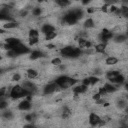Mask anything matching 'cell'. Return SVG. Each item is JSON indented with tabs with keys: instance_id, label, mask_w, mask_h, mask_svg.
Segmentation results:
<instances>
[{
	"instance_id": "obj_19",
	"label": "cell",
	"mask_w": 128,
	"mask_h": 128,
	"mask_svg": "<svg viewBox=\"0 0 128 128\" xmlns=\"http://www.w3.org/2000/svg\"><path fill=\"white\" fill-rule=\"evenodd\" d=\"M56 3L60 6V7H66L70 4L69 0H56Z\"/></svg>"
},
{
	"instance_id": "obj_35",
	"label": "cell",
	"mask_w": 128,
	"mask_h": 128,
	"mask_svg": "<svg viewBox=\"0 0 128 128\" xmlns=\"http://www.w3.org/2000/svg\"><path fill=\"white\" fill-rule=\"evenodd\" d=\"M51 63H52L53 65H60V64H61V59H60V58H54V59L51 61Z\"/></svg>"
},
{
	"instance_id": "obj_49",
	"label": "cell",
	"mask_w": 128,
	"mask_h": 128,
	"mask_svg": "<svg viewBox=\"0 0 128 128\" xmlns=\"http://www.w3.org/2000/svg\"><path fill=\"white\" fill-rule=\"evenodd\" d=\"M123 2L126 3V4H128V0H123Z\"/></svg>"
},
{
	"instance_id": "obj_43",
	"label": "cell",
	"mask_w": 128,
	"mask_h": 128,
	"mask_svg": "<svg viewBox=\"0 0 128 128\" xmlns=\"http://www.w3.org/2000/svg\"><path fill=\"white\" fill-rule=\"evenodd\" d=\"M109 6H110V5H108V4H105L104 6H102L101 10H102L103 12H107V11H108V8H109Z\"/></svg>"
},
{
	"instance_id": "obj_26",
	"label": "cell",
	"mask_w": 128,
	"mask_h": 128,
	"mask_svg": "<svg viewBox=\"0 0 128 128\" xmlns=\"http://www.w3.org/2000/svg\"><path fill=\"white\" fill-rule=\"evenodd\" d=\"M70 114H71V111H70V109H69V108H67V107H64V108H63L62 117H63V118H67V117H68Z\"/></svg>"
},
{
	"instance_id": "obj_36",
	"label": "cell",
	"mask_w": 128,
	"mask_h": 128,
	"mask_svg": "<svg viewBox=\"0 0 128 128\" xmlns=\"http://www.w3.org/2000/svg\"><path fill=\"white\" fill-rule=\"evenodd\" d=\"M105 2V4H108V5H113L114 3L117 2V0H103Z\"/></svg>"
},
{
	"instance_id": "obj_52",
	"label": "cell",
	"mask_w": 128,
	"mask_h": 128,
	"mask_svg": "<svg viewBox=\"0 0 128 128\" xmlns=\"http://www.w3.org/2000/svg\"><path fill=\"white\" fill-rule=\"evenodd\" d=\"M125 87H126V89H127V91H128V83L126 84V86H125Z\"/></svg>"
},
{
	"instance_id": "obj_37",
	"label": "cell",
	"mask_w": 128,
	"mask_h": 128,
	"mask_svg": "<svg viewBox=\"0 0 128 128\" xmlns=\"http://www.w3.org/2000/svg\"><path fill=\"white\" fill-rule=\"evenodd\" d=\"M6 106H7V103L4 100L0 101V109H4V108H6Z\"/></svg>"
},
{
	"instance_id": "obj_44",
	"label": "cell",
	"mask_w": 128,
	"mask_h": 128,
	"mask_svg": "<svg viewBox=\"0 0 128 128\" xmlns=\"http://www.w3.org/2000/svg\"><path fill=\"white\" fill-rule=\"evenodd\" d=\"M118 106H119L120 108L125 107V102H124V101H119V102H118Z\"/></svg>"
},
{
	"instance_id": "obj_33",
	"label": "cell",
	"mask_w": 128,
	"mask_h": 128,
	"mask_svg": "<svg viewBox=\"0 0 128 128\" xmlns=\"http://www.w3.org/2000/svg\"><path fill=\"white\" fill-rule=\"evenodd\" d=\"M3 117L6 118V119H11V118H12V113H11V111H6V112H4V113H3Z\"/></svg>"
},
{
	"instance_id": "obj_24",
	"label": "cell",
	"mask_w": 128,
	"mask_h": 128,
	"mask_svg": "<svg viewBox=\"0 0 128 128\" xmlns=\"http://www.w3.org/2000/svg\"><path fill=\"white\" fill-rule=\"evenodd\" d=\"M125 40H127V36L126 35H118L115 37V42L120 43V42H124Z\"/></svg>"
},
{
	"instance_id": "obj_11",
	"label": "cell",
	"mask_w": 128,
	"mask_h": 128,
	"mask_svg": "<svg viewBox=\"0 0 128 128\" xmlns=\"http://www.w3.org/2000/svg\"><path fill=\"white\" fill-rule=\"evenodd\" d=\"M41 31H42V33H43V34L47 35V34H49L51 32H55V27L50 25V24H45V25L42 26Z\"/></svg>"
},
{
	"instance_id": "obj_50",
	"label": "cell",
	"mask_w": 128,
	"mask_h": 128,
	"mask_svg": "<svg viewBox=\"0 0 128 128\" xmlns=\"http://www.w3.org/2000/svg\"><path fill=\"white\" fill-rule=\"evenodd\" d=\"M124 16H125L126 18H128V12H127V13H125V14H124Z\"/></svg>"
},
{
	"instance_id": "obj_32",
	"label": "cell",
	"mask_w": 128,
	"mask_h": 128,
	"mask_svg": "<svg viewBox=\"0 0 128 128\" xmlns=\"http://www.w3.org/2000/svg\"><path fill=\"white\" fill-rule=\"evenodd\" d=\"M55 37H56V32H51L46 35V40H52Z\"/></svg>"
},
{
	"instance_id": "obj_31",
	"label": "cell",
	"mask_w": 128,
	"mask_h": 128,
	"mask_svg": "<svg viewBox=\"0 0 128 128\" xmlns=\"http://www.w3.org/2000/svg\"><path fill=\"white\" fill-rule=\"evenodd\" d=\"M38 42V37H30L29 39V44L30 45H34Z\"/></svg>"
},
{
	"instance_id": "obj_8",
	"label": "cell",
	"mask_w": 128,
	"mask_h": 128,
	"mask_svg": "<svg viewBox=\"0 0 128 128\" xmlns=\"http://www.w3.org/2000/svg\"><path fill=\"white\" fill-rule=\"evenodd\" d=\"M30 108H31V103H30V100H28V99H25V100L21 101L18 105V109L22 110V111H27Z\"/></svg>"
},
{
	"instance_id": "obj_53",
	"label": "cell",
	"mask_w": 128,
	"mask_h": 128,
	"mask_svg": "<svg viewBox=\"0 0 128 128\" xmlns=\"http://www.w3.org/2000/svg\"><path fill=\"white\" fill-rule=\"evenodd\" d=\"M38 1H39V2H43V1H44V0H38Z\"/></svg>"
},
{
	"instance_id": "obj_10",
	"label": "cell",
	"mask_w": 128,
	"mask_h": 128,
	"mask_svg": "<svg viewBox=\"0 0 128 128\" xmlns=\"http://www.w3.org/2000/svg\"><path fill=\"white\" fill-rule=\"evenodd\" d=\"M57 86H58V85L56 83H52V84L46 85L45 88H44V94H51V93H53L57 89Z\"/></svg>"
},
{
	"instance_id": "obj_1",
	"label": "cell",
	"mask_w": 128,
	"mask_h": 128,
	"mask_svg": "<svg viewBox=\"0 0 128 128\" xmlns=\"http://www.w3.org/2000/svg\"><path fill=\"white\" fill-rule=\"evenodd\" d=\"M28 95H31L28 91H26L23 86H20V85H16L14 86L11 91H10V96L11 98L13 99H18V98H21V97H26Z\"/></svg>"
},
{
	"instance_id": "obj_22",
	"label": "cell",
	"mask_w": 128,
	"mask_h": 128,
	"mask_svg": "<svg viewBox=\"0 0 128 128\" xmlns=\"http://www.w3.org/2000/svg\"><path fill=\"white\" fill-rule=\"evenodd\" d=\"M77 18H78V20L80 19V18H82L83 17V11L82 10H80V9H74V10H72L71 11Z\"/></svg>"
},
{
	"instance_id": "obj_42",
	"label": "cell",
	"mask_w": 128,
	"mask_h": 128,
	"mask_svg": "<svg viewBox=\"0 0 128 128\" xmlns=\"http://www.w3.org/2000/svg\"><path fill=\"white\" fill-rule=\"evenodd\" d=\"M93 99H94V100H96V101H97V100H99V99H101V94H100L99 92H98V93H96V94H94V95H93Z\"/></svg>"
},
{
	"instance_id": "obj_34",
	"label": "cell",
	"mask_w": 128,
	"mask_h": 128,
	"mask_svg": "<svg viewBox=\"0 0 128 128\" xmlns=\"http://www.w3.org/2000/svg\"><path fill=\"white\" fill-rule=\"evenodd\" d=\"M34 118H35V114H32V113L25 116V120H27V121H32V120H34Z\"/></svg>"
},
{
	"instance_id": "obj_25",
	"label": "cell",
	"mask_w": 128,
	"mask_h": 128,
	"mask_svg": "<svg viewBox=\"0 0 128 128\" xmlns=\"http://www.w3.org/2000/svg\"><path fill=\"white\" fill-rule=\"evenodd\" d=\"M93 26H94V22H93V20L91 18L87 19L86 21H85V23H84V27H86V28H91Z\"/></svg>"
},
{
	"instance_id": "obj_15",
	"label": "cell",
	"mask_w": 128,
	"mask_h": 128,
	"mask_svg": "<svg viewBox=\"0 0 128 128\" xmlns=\"http://www.w3.org/2000/svg\"><path fill=\"white\" fill-rule=\"evenodd\" d=\"M42 56H43V53H42L41 51L35 50V51H33V52L31 53L30 58H31L32 60H35V59H38V58H40V57H42Z\"/></svg>"
},
{
	"instance_id": "obj_51",
	"label": "cell",
	"mask_w": 128,
	"mask_h": 128,
	"mask_svg": "<svg viewBox=\"0 0 128 128\" xmlns=\"http://www.w3.org/2000/svg\"><path fill=\"white\" fill-rule=\"evenodd\" d=\"M125 111L128 113V106H126V107H125Z\"/></svg>"
},
{
	"instance_id": "obj_29",
	"label": "cell",
	"mask_w": 128,
	"mask_h": 128,
	"mask_svg": "<svg viewBox=\"0 0 128 128\" xmlns=\"http://www.w3.org/2000/svg\"><path fill=\"white\" fill-rule=\"evenodd\" d=\"M41 9L39 8V7H36V8H34L33 10H32V14L34 15V16H39L40 14H41Z\"/></svg>"
},
{
	"instance_id": "obj_4",
	"label": "cell",
	"mask_w": 128,
	"mask_h": 128,
	"mask_svg": "<svg viewBox=\"0 0 128 128\" xmlns=\"http://www.w3.org/2000/svg\"><path fill=\"white\" fill-rule=\"evenodd\" d=\"M89 123H90L91 126H98V125L102 124V120L97 114L90 113V115H89Z\"/></svg>"
},
{
	"instance_id": "obj_48",
	"label": "cell",
	"mask_w": 128,
	"mask_h": 128,
	"mask_svg": "<svg viewBox=\"0 0 128 128\" xmlns=\"http://www.w3.org/2000/svg\"><path fill=\"white\" fill-rule=\"evenodd\" d=\"M26 14H27V12H26V11H24V12H22V13H21V16H25Z\"/></svg>"
},
{
	"instance_id": "obj_21",
	"label": "cell",
	"mask_w": 128,
	"mask_h": 128,
	"mask_svg": "<svg viewBox=\"0 0 128 128\" xmlns=\"http://www.w3.org/2000/svg\"><path fill=\"white\" fill-rule=\"evenodd\" d=\"M118 62V59L117 58H115V57H108L107 59H106V64L107 65H114V64H116Z\"/></svg>"
},
{
	"instance_id": "obj_17",
	"label": "cell",
	"mask_w": 128,
	"mask_h": 128,
	"mask_svg": "<svg viewBox=\"0 0 128 128\" xmlns=\"http://www.w3.org/2000/svg\"><path fill=\"white\" fill-rule=\"evenodd\" d=\"M119 74H120V73H119L118 71H109V72L106 74V76H107V78H108L109 80H112V79H114L115 77H117Z\"/></svg>"
},
{
	"instance_id": "obj_38",
	"label": "cell",
	"mask_w": 128,
	"mask_h": 128,
	"mask_svg": "<svg viewBox=\"0 0 128 128\" xmlns=\"http://www.w3.org/2000/svg\"><path fill=\"white\" fill-rule=\"evenodd\" d=\"M117 9H118V8H117V7H116L114 4L109 6V11H110V12H113V13H115V11H116Z\"/></svg>"
},
{
	"instance_id": "obj_30",
	"label": "cell",
	"mask_w": 128,
	"mask_h": 128,
	"mask_svg": "<svg viewBox=\"0 0 128 128\" xmlns=\"http://www.w3.org/2000/svg\"><path fill=\"white\" fill-rule=\"evenodd\" d=\"M29 37H38V31L35 29H31L29 31Z\"/></svg>"
},
{
	"instance_id": "obj_16",
	"label": "cell",
	"mask_w": 128,
	"mask_h": 128,
	"mask_svg": "<svg viewBox=\"0 0 128 128\" xmlns=\"http://www.w3.org/2000/svg\"><path fill=\"white\" fill-rule=\"evenodd\" d=\"M17 26H18V24H17L16 22H13V21H8L6 24H4V25H3V27H4V28H6V29L16 28Z\"/></svg>"
},
{
	"instance_id": "obj_14",
	"label": "cell",
	"mask_w": 128,
	"mask_h": 128,
	"mask_svg": "<svg viewBox=\"0 0 128 128\" xmlns=\"http://www.w3.org/2000/svg\"><path fill=\"white\" fill-rule=\"evenodd\" d=\"M104 88H105V90L107 91V93H112V92H115V91L117 90V88L114 86V85L109 84V83H107V84L104 85Z\"/></svg>"
},
{
	"instance_id": "obj_18",
	"label": "cell",
	"mask_w": 128,
	"mask_h": 128,
	"mask_svg": "<svg viewBox=\"0 0 128 128\" xmlns=\"http://www.w3.org/2000/svg\"><path fill=\"white\" fill-rule=\"evenodd\" d=\"M112 83H117V84H121V83H123L124 82V77L122 76V75H118L117 77H115L114 79H112V80H110Z\"/></svg>"
},
{
	"instance_id": "obj_54",
	"label": "cell",
	"mask_w": 128,
	"mask_h": 128,
	"mask_svg": "<svg viewBox=\"0 0 128 128\" xmlns=\"http://www.w3.org/2000/svg\"><path fill=\"white\" fill-rule=\"evenodd\" d=\"M126 36H127V38H128V31H127V33H126Z\"/></svg>"
},
{
	"instance_id": "obj_12",
	"label": "cell",
	"mask_w": 128,
	"mask_h": 128,
	"mask_svg": "<svg viewBox=\"0 0 128 128\" xmlns=\"http://www.w3.org/2000/svg\"><path fill=\"white\" fill-rule=\"evenodd\" d=\"M87 88H88V86L82 84V85H79V86H76V87L73 89V92H74L75 94H82V93H84V92H86Z\"/></svg>"
},
{
	"instance_id": "obj_6",
	"label": "cell",
	"mask_w": 128,
	"mask_h": 128,
	"mask_svg": "<svg viewBox=\"0 0 128 128\" xmlns=\"http://www.w3.org/2000/svg\"><path fill=\"white\" fill-rule=\"evenodd\" d=\"M64 21L66 22V23H68V24H75L77 21H78V18L70 11L69 13H67L65 16H64Z\"/></svg>"
},
{
	"instance_id": "obj_20",
	"label": "cell",
	"mask_w": 128,
	"mask_h": 128,
	"mask_svg": "<svg viewBox=\"0 0 128 128\" xmlns=\"http://www.w3.org/2000/svg\"><path fill=\"white\" fill-rule=\"evenodd\" d=\"M27 75L29 78H36L37 75H38V72L34 69H28L27 70Z\"/></svg>"
},
{
	"instance_id": "obj_47",
	"label": "cell",
	"mask_w": 128,
	"mask_h": 128,
	"mask_svg": "<svg viewBox=\"0 0 128 128\" xmlns=\"http://www.w3.org/2000/svg\"><path fill=\"white\" fill-rule=\"evenodd\" d=\"M47 47H48V48H49V49H52V48H54V47H55V46H54V45H52V44H49V45H48V46H47Z\"/></svg>"
},
{
	"instance_id": "obj_13",
	"label": "cell",
	"mask_w": 128,
	"mask_h": 128,
	"mask_svg": "<svg viewBox=\"0 0 128 128\" xmlns=\"http://www.w3.org/2000/svg\"><path fill=\"white\" fill-rule=\"evenodd\" d=\"M78 43H79V46H80V47H87V48H89V47L91 46L90 42H89L88 40L83 39V38H80V39H79Z\"/></svg>"
},
{
	"instance_id": "obj_27",
	"label": "cell",
	"mask_w": 128,
	"mask_h": 128,
	"mask_svg": "<svg viewBox=\"0 0 128 128\" xmlns=\"http://www.w3.org/2000/svg\"><path fill=\"white\" fill-rule=\"evenodd\" d=\"M88 79H89V83H90V85H94V84H96V83L99 81V79H98L97 77H95V76L88 77Z\"/></svg>"
},
{
	"instance_id": "obj_3",
	"label": "cell",
	"mask_w": 128,
	"mask_h": 128,
	"mask_svg": "<svg viewBox=\"0 0 128 128\" xmlns=\"http://www.w3.org/2000/svg\"><path fill=\"white\" fill-rule=\"evenodd\" d=\"M60 52L62 55H64L66 57H73V58H76V57L80 56V54H81V50L79 48H75L72 46H66V47L62 48Z\"/></svg>"
},
{
	"instance_id": "obj_2",
	"label": "cell",
	"mask_w": 128,
	"mask_h": 128,
	"mask_svg": "<svg viewBox=\"0 0 128 128\" xmlns=\"http://www.w3.org/2000/svg\"><path fill=\"white\" fill-rule=\"evenodd\" d=\"M55 83L60 88H68V87L72 86L73 84L76 83V80L72 79L68 76H60L55 80Z\"/></svg>"
},
{
	"instance_id": "obj_5",
	"label": "cell",
	"mask_w": 128,
	"mask_h": 128,
	"mask_svg": "<svg viewBox=\"0 0 128 128\" xmlns=\"http://www.w3.org/2000/svg\"><path fill=\"white\" fill-rule=\"evenodd\" d=\"M22 86H23V88H24L26 91H28L30 94H32V93H34V92L36 91L35 84H33V83L30 82V81H25V82L22 84Z\"/></svg>"
},
{
	"instance_id": "obj_40",
	"label": "cell",
	"mask_w": 128,
	"mask_h": 128,
	"mask_svg": "<svg viewBox=\"0 0 128 128\" xmlns=\"http://www.w3.org/2000/svg\"><path fill=\"white\" fill-rule=\"evenodd\" d=\"M20 78H21L20 74H14V75H13L12 80H13V81H19V80H20Z\"/></svg>"
},
{
	"instance_id": "obj_45",
	"label": "cell",
	"mask_w": 128,
	"mask_h": 128,
	"mask_svg": "<svg viewBox=\"0 0 128 128\" xmlns=\"http://www.w3.org/2000/svg\"><path fill=\"white\" fill-rule=\"evenodd\" d=\"M94 11H95V8H93V7H91V8H88V9H87V12H88V13H93Z\"/></svg>"
},
{
	"instance_id": "obj_23",
	"label": "cell",
	"mask_w": 128,
	"mask_h": 128,
	"mask_svg": "<svg viewBox=\"0 0 128 128\" xmlns=\"http://www.w3.org/2000/svg\"><path fill=\"white\" fill-rule=\"evenodd\" d=\"M105 48H106L105 44L101 43V44H98V45H96V47H95V50H96L97 52H99V53H103V52L105 51Z\"/></svg>"
},
{
	"instance_id": "obj_39",
	"label": "cell",
	"mask_w": 128,
	"mask_h": 128,
	"mask_svg": "<svg viewBox=\"0 0 128 128\" xmlns=\"http://www.w3.org/2000/svg\"><path fill=\"white\" fill-rule=\"evenodd\" d=\"M99 93L101 94V96H104V95L107 93V91L105 90L104 87H100V88H99Z\"/></svg>"
},
{
	"instance_id": "obj_41",
	"label": "cell",
	"mask_w": 128,
	"mask_h": 128,
	"mask_svg": "<svg viewBox=\"0 0 128 128\" xmlns=\"http://www.w3.org/2000/svg\"><path fill=\"white\" fill-rule=\"evenodd\" d=\"M120 9H121V11H122V14H123V15H124L125 13H127V12H128V6H125V5H124V6H122Z\"/></svg>"
},
{
	"instance_id": "obj_46",
	"label": "cell",
	"mask_w": 128,
	"mask_h": 128,
	"mask_svg": "<svg viewBox=\"0 0 128 128\" xmlns=\"http://www.w3.org/2000/svg\"><path fill=\"white\" fill-rule=\"evenodd\" d=\"M90 1H91V0H82V3H83L84 5H86V4H88Z\"/></svg>"
},
{
	"instance_id": "obj_7",
	"label": "cell",
	"mask_w": 128,
	"mask_h": 128,
	"mask_svg": "<svg viewBox=\"0 0 128 128\" xmlns=\"http://www.w3.org/2000/svg\"><path fill=\"white\" fill-rule=\"evenodd\" d=\"M112 37H113V33L110 32V31L107 30V29H103L102 32H101V34H100V39H101V41H103V42L109 41Z\"/></svg>"
},
{
	"instance_id": "obj_9",
	"label": "cell",
	"mask_w": 128,
	"mask_h": 128,
	"mask_svg": "<svg viewBox=\"0 0 128 128\" xmlns=\"http://www.w3.org/2000/svg\"><path fill=\"white\" fill-rule=\"evenodd\" d=\"M13 49L17 52L18 55H19V54H25V53H28V52H29V49H28L26 46H24L23 44H21V43L17 44Z\"/></svg>"
},
{
	"instance_id": "obj_28",
	"label": "cell",
	"mask_w": 128,
	"mask_h": 128,
	"mask_svg": "<svg viewBox=\"0 0 128 128\" xmlns=\"http://www.w3.org/2000/svg\"><path fill=\"white\" fill-rule=\"evenodd\" d=\"M18 54H17V52L14 50V49H10V50H8V52H7V56L8 57H16Z\"/></svg>"
}]
</instances>
